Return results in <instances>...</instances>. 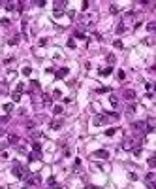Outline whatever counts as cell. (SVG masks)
<instances>
[{
    "label": "cell",
    "mask_w": 156,
    "mask_h": 189,
    "mask_svg": "<svg viewBox=\"0 0 156 189\" xmlns=\"http://www.w3.org/2000/svg\"><path fill=\"white\" fill-rule=\"evenodd\" d=\"M28 174H30V172H28L25 167H23L21 163H15V164H13V176H15V178H19V180H26V178H28Z\"/></svg>",
    "instance_id": "obj_1"
},
{
    "label": "cell",
    "mask_w": 156,
    "mask_h": 189,
    "mask_svg": "<svg viewBox=\"0 0 156 189\" xmlns=\"http://www.w3.org/2000/svg\"><path fill=\"white\" fill-rule=\"evenodd\" d=\"M92 157H96V159H109V151L107 149H96Z\"/></svg>",
    "instance_id": "obj_2"
},
{
    "label": "cell",
    "mask_w": 156,
    "mask_h": 189,
    "mask_svg": "<svg viewBox=\"0 0 156 189\" xmlns=\"http://www.w3.org/2000/svg\"><path fill=\"white\" fill-rule=\"evenodd\" d=\"M109 119H111V117H109L107 114H105V115H96V117H94V125H96V127H98V125H104V123H107Z\"/></svg>",
    "instance_id": "obj_3"
},
{
    "label": "cell",
    "mask_w": 156,
    "mask_h": 189,
    "mask_svg": "<svg viewBox=\"0 0 156 189\" xmlns=\"http://www.w3.org/2000/svg\"><path fill=\"white\" fill-rule=\"evenodd\" d=\"M62 125H64V121H62V119H53V121L49 123V127H51L53 131H60Z\"/></svg>",
    "instance_id": "obj_4"
},
{
    "label": "cell",
    "mask_w": 156,
    "mask_h": 189,
    "mask_svg": "<svg viewBox=\"0 0 156 189\" xmlns=\"http://www.w3.org/2000/svg\"><path fill=\"white\" fill-rule=\"evenodd\" d=\"M145 127H147L145 121H135V123H132V129H134V131H145Z\"/></svg>",
    "instance_id": "obj_5"
},
{
    "label": "cell",
    "mask_w": 156,
    "mask_h": 189,
    "mask_svg": "<svg viewBox=\"0 0 156 189\" xmlns=\"http://www.w3.org/2000/svg\"><path fill=\"white\" fill-rule=\"evenodd\" d=\"M124 98L126 100H134L135 98V91L134 89H124Z\"/></svg>",
    "instance_id": "obj_6"
},
{
    "label": "cell",
    "mask_w": 156,
    "mask_h": 189,
    "mask_svg": "<svg viewBox=\"0 0 156 189\" xmlns=\"http://www.w3.org/2000/svg\"><path fill=\"white\" fill-rule=\"evenodd\" d=\"M26 182H28V185H38V184L42 182V178H40V176H28Z\"/></svg>",
    "instance_id": "obj_7"
},
{
    "label": "cell",
    "mask_w": 156,
    "mask_h": 189,
    "mask_svg": "<svg viewBox=\"0 0 156 189\" xmlns=\"http://www.w3.org/2000/svg\"><path fill=\"white\" fill-rule=\"evenodd\" d=\"M68 72H70L68 68H60V70H57V72H55V76H57L58 80H60V78H66V76H68Z\"/></svg>",
    "instance_id": "obj_8"
},
{
    "label": "cell",
    "mask_w": 156,
    "mask_h": 189,
    "mask_svg": "<svg viewBox=\"0 0 156 189\" xmlns=\"http://www.w3.org/2000/svg\"><path fill=\"white\" fill-rule=\"evenodd\" d=\"M8 142H10L11 146H17L19 144V136L17 134H10V136H8Z\"/></svg>",
    "instance_id": "obj_9"
},
{
    "label": "cell",
    "mask_w": 156,
    "mask_h": 189,
    "mask_svg": "<svg viewBox=\"0 0 156 189\" xmlns=\"http://www.w3.org/2000/svg\"><path fill=\"white\" fill-rule=\"evenodd\" d=\"M40 159H42V153H36V151L34 153H28V161L30 163H32V161H40Z\"/></svg>",
    "instance_id": "obj_10"
},
{
    "label": "cell",
    "mask_w": 156,
    "mask_h": 189,
    "mask_svg": "<svg viewBox=\"0 0 156 189\" xmlns=\"http://www.w3.org/2000/svg\"><path fill=\"white\" fill-rule=\"evenodd\" d=\"M111 72H113V68H111V66H107V68H102V70H100V76H109Z\"/></svg>",
    "instance_id": "obj_11"
},
{
    "label": "cell",
    "mask_w": 156,
    "mask_h": 189,
    "mask_svg": "<svg viewBox=\"0 0 156 189\" xmlns=\"http://www.w3.org/2000/svg\"><path fill=\"white\" fill-rule=\"evenodd\" d=\"M30 89H32V91H40V81L32 80V81H30Z\"/></svg>",
    "instance_id": "obj_12"
},
{
    "label": "cell",
    "mask_w": 156,
    "mask_h": 189,
    "mask_svg": "<svg viewBox=\"0 0 156 189\" xmlns=\"http://www.w3.org/2000/svg\"><path fill=\"white\" fill-rule=\"evenodd\" d=\"M122 147H124V149H132V147H134V142H132V140H124Z\"/></svg>",
    "instance_id": "obj_13"
},
{
    "label": "cell",
    "mask_w": 156,
    "mask_h": 189,
    "mask_svg": "<svg viewBox=\"0 0 156 189\" xmlns=\"http://www.w3.org/2000/svg\"><path fill=\"white\" fill-rule=\"evenodd\" d=\"M32 149H34L36 153H40V151H42V144H38V142H32Z\"/></svg>",
    "instance_id": "obj_14"
},
{
    "label": "cell",
    "mask_w": 156,
    "mask_h": 189,
    "mask_svg": "<svg viewBox=\"0 0 156 189\" xmlns=\"http://www.w3.org/2000/svg\"><path fill=\"white\" fill-rule=\"evenodd\" d=\"M147 30H149V32H154V30H156V23H154V21H151L149 25H147Z\"/></svg>",
    "instance_id": "obj_15"
},
{
    "label": "cell",
    "mask_w": 156,
    "mask_h": 189,
    "mask_svg": "<svg viewBox=\"0 0 156 189\" xmlns=\"http://www.w3.org/2000/svg\"><path fill=\"white\" fill-rule=\"evenodd\" d=\"M43 104H45V106H49V104H53V98L49 97V95H45V97H43Z\"/></svg>",
    "instance_id": "obj_16"
},
{
    "label": "cell",
    "mask_w": 156,
    "mask_h": 189,
    "mask_svg": "<svg viewBox=\"0 0 156 189\" xmlns=\"http://www.w3.org/2000/svg\"><path fill=\"white\" fill-rule=\"evenodd\" d=\"M109 11H111V13H119V6H117V4H111V6H109Z\"/></svg>",
    "instance_id": "obj_17"
},
{
    "label": "cell",
    "mask_w": 156,
    "mask_h": 189,
    "mask_svg": "<svg viewBox=\"0 0 156 189\" xmlns=\"http://www.w3.org/2000/svg\"><path fill=\"white\" fill-rule=\"evenodd\" d=\"M73 38H77V40H85V34H83V32H79V30H75Z\"/></svg>",
    "instance_id": "obj_18"
},
{
    "label": "cell",
    "mask_w": 156,
    "mask_h": 189,
    "mask_svg": "<svg viewBox=\"0 0 156 189\" xmlns=\"http://www.w3.org/2000/svg\"><path fill=\"white\" fill-rule=\"evenodd\" d=\"M11 98H13V102H19V100H21V93H17V91H15V93L11 95Z\"/></svg>",
    "instance_id": "obj_19"
},
{
    "label": "cell",
    "mask_w": 156,
    "mask_h": 189,
    "mask_svg": "<svg viewBox=\"0 0 156 189\" xmlns=\"http://www.w3.org/2000/svg\"><path fill=\"white\" fill-rule=\"evenodd\" d=\"M109 102H111V106H117V104H119V100H117L115 95H111V97H109Z\"/></svg>",
    "instance_id": "obj_20"
},
{
    "label": "cell",
    "mask_w": 156,
    "mask_h": 189,
    "mask_svg": "<svg viewBox=\"0 0 156 189\" xmlns=\"http://www.w3.org/2000/svg\"><path fill=\"white\" fill-rule=\"evenodd\" d=\"M145 180H147V184H152V180H154V172H149Z\"/></svg>",
    "instance_id": "obj_21"
},
{
    "label": "cell",
    "mask_w": 156,
    "mask_h": 189,
    "mask_svg": "<svg viewBox=\"0 0 156 189\" xmlns=\"http://www.w3.org/2000/svg\"><path fill=\"white\" fill-rule=\"evenodd\" d=\"M13 110V104L11 102H8V104H4V112H11Z\"/></svg>",
    "instance_id": "obj_22"
},
{
    "label": "cell",
    "mask_w": 156,
    "mask_h": 189,
    "mask_svg": "<svg viewBox=\"0 0 156 189\" xmlns=\"http://www.w3.org/2000/svg\"><path fill=\"white\" fill-rule=\"evenodd\" d=\"M147 163H149V167H151V168H154V167H156V159H154V157H151V159L147 161Z\"/></svg>",
    "instance_id": "obj_23"
},
{
    "label": "cell",
    "mask_w": 156,
    "mask_h": 189,
    "mask_svg": "<svg viewBox=\"0 0 156 189\" xmlns=\"http://www.w3.org/2000/svg\"><path fill=\"white\" fill-rule=\"evenodd\" d=\"M124 30H126V27H124V25H122V23H120V25H119V27H117V32H119V34H122V32H124Z\"/></svg>",
    "instance_id": "obj_24"
},
{
    "label": "cell",
    "mask_w": 156,
    "mask_h": 189,
    "mask_svg": "<svg viewBox=\"0 0 156 189\" xmlns=\"http://www.w3.org/2000/svg\"><path fill=\"white\" fill-rule=\"evenodd\" d=\"M6 10H10V11L15 10V4H13V2H6Z\"/></svg>",
    "instance_id": "obj_25"
},
{
    "label": "cell",
    "mask_w": 156,
    "mask_h": 189,
    "mask_svg": "<svg viewBox=\"0 0 156 189\" xmlns=\"http://www.w3.org/2000/svg\"><path fill=\"white\" fill-rule=\"evenodd\" d=\"M113 45L117 47V49H122V42H120V40H115V42H113Z\"/></svg>",
    "instance_id": "obj_26"
},
{
    "label": "cell",
    "mask_w": 156,
    "mask_h": 189,
    "mask_svg": "<svg viewBox=\"0 0 156 189\" xmlns=\"http://www.w3.org/2000/svg\"><path fill=\"white\" fill-rule=\"evenodd\" d=\"M0 25L2 27H10V19H0Z\"/></svg>",
    "instance_id": "obj_27"
},
{
    "label": "cell",
    "mask_w": 156,
    "mask_h": 189,
    "mask_svg": "<svg viewBox=\"0 0 156 189\" xmlns=\"http://www.w3.org/2000/svg\"><path fill=\"white\" fill-rule=\"evenodd\" d=\"M53 112L57 114V115H58V114H62V106H55V108H53Z\"/></svg>",
    "instance_id": "obj_28"
},
{
    "label": "cell",
    "mask_w": 156,
    "mask_h": 189,
    "mask_svg": "<svg viewBox=\"0 0 156 189\" xmlns=\"http://www.w3.org/2000/svg\"><path fill=\"white\" fill-rule=\"evenodd\" d=\"M115 134V129H105V136H113Z\"/></svg>",
    "instance_id": "obj_29"
},
{
    "label": "cell",
    "mask_w": 156,
    "mask_h": 189,
    "mask_svg": "<svg viewBox=\"0 0 156 189\" xmlns=\"http://www.w3.org/2000/svg\"><path fill=\"white\" fill-rule=\"evenodd\" d=\"M19 42V36H13L11 38V40H10V45H15V44H17Z\"/></svg>",
    "instance_id": "obj_30"
},
{
    "label": "cell",
    "mask_w": 156,
    "mask_h": 189,
    "mask_svg": "<svg viewBox=\"0 0 156 189\" xmlns=\"http://www.w3.org/2000/svg\"><path fill=\"white\" fill-rule=\"evenodd\" d=\"M15 91H17V93H23V91H25V85H23V83H17V89H15Z\"/></svg>",
    "instance_id": "obj_31"
},
{
    "label": "cell",
    "mask_w": 156,
    "mask_h": 189,
    "mask_svg": "<svg viewBox=\"0 0 156 189\" xmlns=\"http://www.w3.org/2000/svg\"><path fill=\"white\" fill-rule=\"evenodd\" d=\"M117 76H119V80H124V78H126V74H124V70H119V74H117Z\"/></svg>",
    "instance_id": "obj_32"
},
{
    "label": "cell",
    "mask_w": 156,
    "mask_h": 189,
    "mask_svg": "<svg viewBox=\"0 0 156 189\" xmlns=\"http://www.w3.org/2000/svg\"><path fill=\"white\" fill-rule=\"evenodd\" d=\"M55 6H57V10H60V8L66 6V2H55Z\"/></svg>",
    "instance_id": "obj_33"
},
{
    "label": "cell",
    "mask_w": 156,
    "mask_h": 189,
    "mask_svg": "<svg viewBox=\"0 0 156 189\" xmlns=\"http://www.w3.org/2000/svg\"><path fill=\"white\" fill-rule=\"evenodd\" d=\"M30 72H32V70H30L28 66H26V68H23V74H25V76H30Z\"/></svg>",
    "instance_id": "obj_34"
},
{
    "label": "cell",
    "mask_w": 156,
    "mask_h": 189,
    "mask_svg": "<svg viewBox=\"0 0 156 189\" xmlns=\"http://www.w3.org/2000/svg\"><path fill=\"white\" fill-rule=\"evenodd\" d=\"M62 13H64V10H55V17H60Z\"/></svg>",
    "instance_id": "obj_35"
},
{
    "label": "cell",
    "mask_w": 156,
    "mask_h": 189,
    "mask_svg": "<svg viewBox=\"0 0 156 189\" xmlns=\"http://www.w3.org/2000/svg\"><path fill=\"white\" fill-rule=\"evenodd\" d=\"M134 155H135V157L141 155V147H135V149H134Z\"/></svg>",
    "instance_id": "obj_36"
},
{
    "label": "cell",
    "mask_w": 156,
    "mask_h": 189,
    "mask_svg": "<svg viewBox=\"0 0 156 189\" xmlns=\"http://www.w3.org/2000/svg\"><path fill=\"white\" fill-rule=\"evenodd\" d=\"M68 47H72V49H73V47H75V40H68Z\"/></svg>",
    "instance_id": "obj_37"
},
{
    "label": "cell",
    "mask_w": 156,
    "mask_h": 189,
    "mask_svg": "<svg viewBox=\"0 0 156 189\" xmlns=\"http://www.w3.org/2000/svg\"><path fill=\"white\" fill-rule=\"evenodd\" d=\"M107 61H109V64H113V62H115V55H109Z\"/></svg>",
    "instance_id": "obj_38"
},
{
    "label": "cell",
    "mask_w": 156,
    "mask_h": 189,
    "mask_svg": "<svg viewBox=\"0 0 156 189\" xmlns=\"http://www.w3.org/2000/svg\"><path fill=\"white\" fill-rule=\"evenodd\" d=\"M0 121H2V123H8V121H10V115H4V117H0Z\"/></svg>",
    "instance_id": "obj_39"
},
{
    "label": "cell",
    "mask_w": 156,
    "mask_h": 189,
    "mask_svg": "<svg viewBox=\"0 0 156 189\" xmlns=\"http://www.w3.org/2000/svg\"><path fill=\"white\" fill-rule=\"evenodd\" d=\"M36 4H38V6H40V8H43V6H45V0H38V2H36Z\"/></svg>",
    "instance_id": "obj_40"
},
{
    "label": "cell",
    "mask_w": 156,
    "mask_h": 189,
    "mask_svg": "<svg viewBox=\"0 0 156 189\" xmlns=\"http://www.w3.org/2000/svg\"><path fill=\"white\" fill-rule=\"evenodd\" d=\"M6 146H8V144H0V151H4V149H6Z\"/></svg>",
    "instance_id": "obj_41"
},
{
    "label": "cell",
    "mask_w": 156,
    "mask_h": 189,
    "mask_svg": "<svg viewBox=\"0 0 156 189\" xmlns=\"http://www.w3.org/2000/svg\"><path fill=\"white\" fill-rule=\"evenodd\" d=\"M87 189H98V187H94V185H89V187H87Z\"/></svg>",
    "instance_id": "obj_42"
},
{
    "label": "cell",
    "mask_w": 156,
    "mask_h": 189,
    "mask_svg": "<svg viewBox=\"0 0 156 189\" xmlns=\"http://www.w3.org/2000/svg\"><path fill=\"white\" fill-rule=\"evenodd\" d=\"M25 189H30V187H25Z\"/></svg>",
    "instance_id": "obj_43"
}]
</instances>
